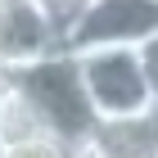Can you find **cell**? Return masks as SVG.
I'll return each instance as SVG.
<instances>
[{
	"label": "cell",
	"instance_id": "1",
	"mask_svg": "<svg viewBox=\"0 0 158 158\" xmlns=\"http://www.w3.org/2000/svg\"><path fill=\"white\" fill-rule=\"evenodd\" d=\"M9 86L23 95V104L32 109V118L41 122V131L63 140V145H81L95 131V113L86 104L81 73H77L73 50H54L45 59H32L23 68H9Z\"/></svg>",
	"mask_w": 158,
	"mask_h": 158
},
{
	"label": "cell",
	"instance_id": "2",
	"mask_svg": "<svg viewBox=\"0 0 158 158\" xmlns=\"http://www.w3.org/2000/svg\"><path fill=\"white\" fill-rule=\"evenodd\" d=\"M73 54H77V73H81V90L95 113V127L154 113V90H149L140 50L99 45V50H73Z\"/></svg>",
	"mask_w": 158,
	"mask_h": 158
},
{
	"label": "cell",
	"instance_id": "3",
	"mask_svg": "<svg viewBox=\"0 0 158 158\" xmlns=\"http://www.w3.org/2000/svg\"><path fill=\"white\" fill-rule=\"evenodd\" d=\"M158 32V0H86V9L63 27V50L131 45L140 50Z\"/></svg>",
	"mask_w": 158,
	"mask_h": 158
},
{
	"label": "cell",
	"instance_id": "4",
	"mask_svg": "<svg viewBox=\"0 0 158 158\" xmlns=\"http://www.w3.org/2000/svg\"><path fill=\"white\" fill-rule=\"evenodd\" d=\"M63 50L59 23L41 9V0H0V68H23Z\"/></svg>",
	"mask_w": 158,
	"mask_h": 158
},
{
	"label": "cell",
	"instance_id": "5",
	"mask_svg": "<svg viewBox=\"0 0 158 158\" xmlns=\"http://www.w3.org/2000/svg\"><path fill=\"white\" fill-rule=\"evenodd\" d=\"M90 145L104 158H158V135L149 118H122V122H99L90 131Z\"/></svg>",
	"mask_w": 158,
	"mask_h": 158
},
{
	"label": "cell",
	"instance_id": "6",
	"mask_svg": "<svg viewBox=\"0 0 158 158\" xmlns=\"http://www.w3.org/2000/svg\"><path fill=\"white\" fill-rule=\"evenodd\" d=\"M5 149V158H68V149L63 140H54V135H27V140H9Z\"/></svg>",
	"mask_w": 158,
	"mask_h": 158
},
{
	"label": "cell",
	"instance_id": "7",
	"mask_svg": "<svg viewBox=\"0 0 158 158\" xmlns=\"http://www.w3.org/2000/svg\"><path fill=\"white\" fill-rule=\"evenodd\" d=\"M41 9H45L50 18L59 23V32H63V27H68V23L77 18V14L86 9V0H41Z\"/></svg>",
	"mask_w": 158,
	"mask_h": 158
},
{
	"label": "cell",
	"instance_id": "8",
	"mask_svg": "<svg viewBox=\"0 0 158 158\" xmlns=\"http://www.w3.org/2000/svg\"><path fill=\"white\" fill-rule=\"evenodd\" d=\"M140 63H145V77H149V90H154V104H158V32L140 45Z\"/></svg>",
	"mask_w": 158,
	"mask_h": 158
},
{
	"label": "cell",
	"instance_id": "9",
	"mask_svg": "<svg viewBox=\"0 0 158 158\" xmlns=\"http://www.w3.org/2000/svg\"><path fill=\"white\" fill-rule=\"evenodd\" d=\"M68 158H104V154H99L90 140H81V145H73V149H68Z\"/></svg>",
	"mask_w": 158,
	"mask_h": 158
},
{
	"label": "cell",
	"instance_id": "10",
	"mask_svg": "<svg viewBox=\"0 0 158 158\" xmlns=\"http://www.w3.org/2000/svg\"><path fill=\"white\" fill-rule=\"evenodd\" d=\"M149 122H154V135H158V104H154V113H149Z\"/></svg>",
	"mask_w": 158,
	"mask_h": 158
},
{
	"label": "cell",
	"instance_id": "11",
	"mask_svg": "<svg viewBox=\"0 0 158 158\" xmlns=\"http://www.w3.org/2000/svg\"><path fill=\"white\" fill-rule=\"evenodd\" d=\"M0 158H5V149H0Z\"/></svg>",
	"mask_w": 158,
	"mask_h": 158
},
{
	"label": "cell",
	"instance_id": "12",
	"mask_svg": "<svg viewBox=\"0 0 158 158\" xmlns=\"http://www.w3.org/2000/svg\"><path fill=\"white\" fill-rule=\"evenodd\" d=\"M0 77H5V73H0Z\"/></svg>",
	"mask_w": 158,
	"mask_h": 158
}]
</instances>
